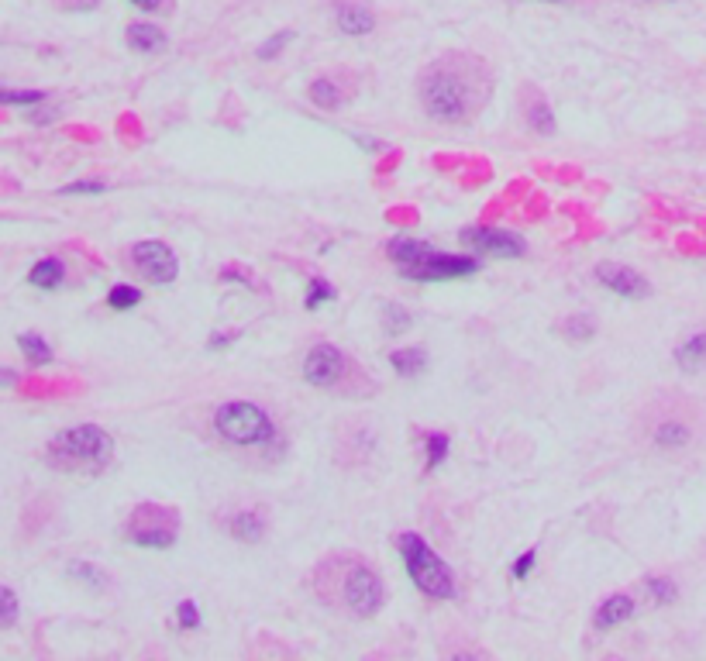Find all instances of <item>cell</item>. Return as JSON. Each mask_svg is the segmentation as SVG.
I'll use <instances>...</instances> for the list:
<instances>
[{"mask_svg": "<svg viewBox=\"0 0 706 661\" xmlns=\"http://www.w3.org/2000/svg\"><path fill=\"white\" fill-rule=\"evenodd\" d=\"M493 97V73L472 52H445L417 73V100L438 124H469Z\"/></svg>", "mask_w": 706, "mask_h": 661, "instance_id": "obj_1", "label": "cell"}, {"mask_svg": "<svg viewBox=\"0 0 706 661\" xmlns=\"http://www.w3.org/2000/svg\"><path fill=\"white\" fill-rule=\"evenodd\" d=\"M631 434L651 458L679 462L706 445V407H700L693 396L658 393L634 414Z\"/></svg>", "mask_w": 706, "mask_h": 661, "instance_id": "obj_2", "label": "cell"}, {"mask_svg": "<svg viewBox=\"0 0 706 661\" xmlns=\"http://www.w3.org/2000/svg\"><path fill=\"white\" fill-rule=\"evenodd\" d=\"M310 593L324 610L348 620H369L386 606V586L379 572L352 551L321 558L310 572Z\"/></svg>", "mask_w": 706, "mask_h": 661, "instance_id": "obj_3", "label": "cell"}, {"mask_svg": "<svg viewBox=\"0 0 706 661\" xmlns=\"http://www.w3.org/2000/svg\"><path fill=\"white\" fill-rule=\"evenodd\" d=\"M386 255L400 269V276L414 279V283H448V279H465L479 272L476 255L438 252L428 241H414V238H393L386 245Z\"/></svg>", "mask_w": 706, "mask_h": 661, "instance_id": "obj_4", "label": "cell"}, {"mask_svg": "<svg viewBox=\"0 0 706 661\" xmlns=\"http://www.w3.org/2000/svg\"><path fill=\"white\" fill-rule=\"evenodd\" d=\"M52 469L59 472H104L114 458V438L97 424H76L59 431L45 448Z\"/></svg>", "mask_w": 706, "mask_h": 661, "instance_id": "obj_5", "label": "cell"}, {"mask_svg": "<svg viewBox=\"0 0 706 661\" xmlns=\"http://www.w3.org/2000/svg\"><path fill=\"white\" fill-rule=\"evenodd\" d=\"M403 569L414 579V586L421 589L424 596L431 600H455L459 586H455V572L448 569V562L431 548L428 541L421 538L417 531H403L397 538Z\"/></svg>", "mask_w": 706, "mask_h": 661, "instance_id": "obj_6", "label": "cell"}, {"mask_svg": "<svg viewBox=\"0 0 706 661\" xmlns=\"http://www.w3.org/2000/svg\"><path fill=\"white\" fill-rule=\"evenodd\" d=\"M214 431L231 448H266L276 441V424L259 403L228 400L214 410Z\"/></svg>", "mask_w": 706, "mask_h": 661, "instance_id": "obj_7", "label": "cell"}, {"mask_svg": "<svg viewBox=\"0 0 706 661\" xmlns=\"http://www.w3.org/2000/svg\"><path fill=\"white\" fill-rule=\"evenodd\" d=\"M124 538L138 548L166 551L180 538V513L173 507H159V503H142L131 510L128 524H124Z\"/></svg>", "mask_w": 706, "mask_h": 661, "instance_id": "obj_8", "label": "cell"}, {"mask_svg": "<svg viewBox=\"0 0 706 661\" xmlns=\"http://www.w3.org/2000/svg\"><path fill=\"white\" fill-rule=\"evenodd\" d=\"M128 266L155 286H169L180 276V259L166 241H135L128 248Z\"/></svg>", "mask_w": 706, "mask_h": 661, "instance_id": "obj_9", "label": "cell"}, {"mask_svg": "<svg viewBox=\"0 0 706 661\" xmlns=\"http://www.w3.org/2000/svg\"><path fill=\"white\" fill-rule=\"evenodd\" d=\"M348 376H352V359L338 345L321 341V345H314L307 352L304 379L314 390H338L341 383H348Z\"/></svg>", "mask_w": 706, "mask_h": 661, "instance_id": "obj_10", "label": "cell"}, {"mask_svg": "<svg viewBox=\"0 0 706 661\" xmlns=\"http://www.w3.org/2000/svg\"><path fill=\"white\" fill-rule=\"evenodd\" d=\"M459 241L465 248H472V252L493 255V259H521V255H527V241L521 235H514V231H503V228H483V224H476V228H462Z\"/></svg>", "mask_w": 706, "mask_h": 661, "instance_id": "obj_11", "label": "cell"}, {"mask_svg": "<svg viewBox=\"0 0 706 661\" xmlns=\"http://www.w3.org/2000/svg\"><path fill=\"white\" fill-rule=\"evenodd\" d=\"M596 279L600 286H607L610 293H617L620 300H648L651 297V283L641 276L638 269L620 266V262H603L596 266Z\"/></svg>", "mask_w": 706, "mask_h": 661, "instance_id": "obj_12", "label": "cell"}, {"mask_svg": "<svg viewBox=\"0 0 706 661\" xmlns=\"http://www.w3.org/2000/svg\"><path fill=\"white\" fill-rule=\"evenodd\" d=\"M335 25L345 31V35H369L376 28V11L366 4V0H338L335 4Z\"/></svg>", "mask_w": 706, "mask_h": 661, "instance_id": "obj_13", "label": "cell"}, {"mask_svg": "<svg viewBox=\"0 0 706 661\" xmlns=\"http://www.w3.org/2000/svg\"><path fill=\"white\" fill-rule=\"evenodd\" d=\"M634 613H638V603H634L627 593L607 596V600L596 606V613H593V631H614V627L634 620Z\"/></svg>", "mask_w": 706, "mask_h": 661, "instance_id": "obj_14", "label": "cell"}, {"mask_svg": "<svg viewBox=\"0 0 706 661\" xmlns=\"http://www.w3.org/2000/svg\"><path fill=\"white\" fill-rule=\"evenodd\" d=\"M128 45L142 56H152V52L166 49V31L149 25V21H135V25H128Z\"/></svg>", "mask_w": 706, "mask_h": 661, "instance_id": "obj_15", "label": "cell"}, {"mask_svg": "<svg viewBox=\"0 0 706 661\" xmlns=\"http://www.w3.org/2000/svg\"><path fill=\"white\" fill-rule=\"evenodd\" d=\"M676 365L682 372H706V331L682 341L676 348Z\"/></svg>", "mask_w": 706, "mask_h": 661, "instance_id": "obj_16", "label": "cell"}, {"mask_svg": "<svg viewBox=\"0 0 706 661\" xmlns=\"http://www.w3.org/2000/svg\"><path fill=\"white\" fill-rule=\"evenodd\" d=\"M228 531L245 544H259L262 538H266V520H262V513H255V510H242L231 517Z\"/></svg>", "mask_w": 706, "mask_h": 661, "instance_id": "obj_17", "label": "cell"}, {"mask_svg": "<svg viewBox=\"0 0 706 661\" xmlns=\"http://www.w3.org/2000/svg\"><path fill=\"white\" fill-rule=\"evenodd\" d=\"M28 283L38 286V290H59L62 283H66V266H62L59 259H42L35 262L28 272Z\"/></svg>", "mask_w": 706, "mask_h": 661, "instance_id": "obj_18", "label": "cell"}, {"mask_svg": "<svg viewBox=\"0 0 706 661\" xmlns=\"http://www.w3.org/2000/svg\"><path fill=\"white\" fill-rule=\"evenodd\" d=\"M390 365L400 379H414L428 369V352L424 348H400V352L390 355Z\"/></svg>", "mask_w": 706, "mask_h": 661, "instance_id": "obj_19", "label": "cell"}, {"mask_svg": "<svg viewBox=\"0 0 706 661\" xmlns=\"http://www.w3.org/2000/svg\"><path fill=\"white\" fill-rule=\"evenodd\" d=\"M310 100H314L321 111H338L341 104H345V93L335 80H328V76H321V80L310 83Z\"/></svg>", "mask_w": 706, "mask_h": 661, "instance_id": "obj_20", "label": "cell"}, {"mask_svg": "<svg viewBox=\"0 0 706 661\" xmlns=\"http://www.w3.org/2000/svg\"><path fill=\"white\" fill-rule=\"evenodd\" d=\"M524 121L534 135H541V138L555 135V114H552V107H548V100H541V97L534 100V104L524 111Z\"/></svg>", "mask_w": 706, "mask_h": 661, "instance_id": "obj_21", "label": "cell"}, {"mask_svg": "<svg viewBox=\"0 0 706 661\" xmlns=\"http://www.w3.org/2000/svg\"><path fill=\"white\" fill-rule=\"evenodd\" d=\"M18 348L31 365H49L52 362V348H49V341H45L42 334H21Z\"/></svg>", "mask_w": 706, "mask_h": 661, "instance_id": "obj_22", "label": "cell"}, {"mask_svg": "<svg viewBox=\"0 0 706 661\" xmlns=\"http://www.w3.org/2000/svg\"><path fill=\"white\" fill-rule=\"evenodd\" d=\"M558 331H562L569 341H589L596 334V321L589 314H572V317H565V321L558 324Z\"/></svg>", "mask_w": 706, "mask_h": 661, "instance_id": "obj_23", "label": "cell"}, {"mask_svg": "<svg viewBox=\"0 0 706 661\" xmlns=\"http://www.w3.org/2000/svg\"><path fill=\"white\" fill-rule=\"evenodd\" d=\"M424 472H434L448 458V434H424Z\"/></svg>", "mask_w": 706, "mask_h": 661, "instance_id": "obj_24", "label": "cell"}, {"mask_svg": "<svg viewBox=\"0 0 706 661\" xmlns=\"http://www.w3.org/2000/svg\"><path fill=\"white\" fill-rule=\"evenodd\" d=\"M645 589H648V596H651V600H655L658 606L676 603V596H679L676 582L665 579V575H648V579H645Z\"/></svg>", "mask_w": 706, "mask_h": 661, "instance_id": "obj_25", "label": "cell"}, {"mask_svg": "<svg viewBox=\"0 0 706 661\" xmlns=\"http://www.w3.org/2000/svg\"><path fill=\"white\" fill-rule=\"evenodd\" d=\"M138 303H142V290L131 283H118L111 293H107V307L111 310H131V307H138Z\"/></svg>", "mask_w": 706, "mask_h": 661, "instance_id": "obj_26", "label": "cell"}, {"mask_svg": "<svg viewBox=\"0 0 706 661\" xmlns=\"http://www.w3.org/2000/svg\"><path fill=\"white\" fill-rule=\"evenodd\" d=\"M45 93L42 90H14V87H0V107H35L42 104Z\"/></svg>", "mask_w": 706, "mask_h": 661, "instance_id": "obj_27", "label": "cell"}, {"mask_svg": "<svg viewBox=\"0 0 706 661\" xmlns=\"http://www.w3.org/2000/svg\"><path fill=\"white\" fill-rule=\"evenodd\" d=\"M338 293H335V286L328 283V279H321V276H314L310 279V286H307V300H304V307L307 310H317L321 303H328V300H335Z\"/></svg>", "mask_w": 706, "mask_h": 661, "instance_id": "obj_28", "label": "cell"}, {"mask_svg": "<svg viewBox=\"0 0 706 661\" xmlns=\"http://www.w3.org/2000/svg\"><path fill=\"white\" fill-rule=\"evenodd\" d=\"M18 613H21L18 593H14V589H7V586H0V627H14V624H18Z\"/></svg>", "mask_w": 706, "mask_h": 661, "instance_id": "obj_29", "label": "cell"}, {"mask_svg": "<svg viewBox=\"0 0 706 661\" xmlns=\"http://www.w3.org/2000/svg\"><path fill=\"white\" fill-rule=\"evenodd\" d=\"M69 575H76V579L90 589H107V572L93 569V565H87V562H73L69 565Z\"/></svg>", "mask_w": 706, "mask_h": 661, "instance_id": "obj_30", "label": "cell"}, {"mask_svg": "<svg viewBox=\"0 0 706 661\" xmlns=\"http://www.w3.org/2000/svg\"><path fill=\"white\" fill-rule=\"evenodd\" d=\"M176 624H180V631H197L200 627V610L193 600H183L176 606Z\"/></svg>", "mask_w": 706, "mask_h": 661, "instance_id": "obj_31", "label": "cell"}, {"mask_svg": "<svg viewBox=\"0 0 706 661\" xmlns=\"http://www.w3.org/2000/svg\"><path fill=\"white\" fill-rule=\"evenodd\" d=\"M290 42H293V31H279L276 38H266V42L259 45V59H276Z\"/></svg>", "mask_w": 706, "mask_h": 661, "instance_id": "obj_32", "label": "cell"}, {"mask_svg": "<svg viewBox=\"0 0 706 661\" xmlns=\"http://www.w3.org/2000/svg\"><path fill=\"white\" fill-rule=\"evenodd\" d=\"M59 193H66V197H80V193H104V183H97V180L69 183V186H62Z\"/></svg>", "mask_w": 706, "mask_h": 661, "instance_id": "obj_33", "label": "cell"}, {"mask_svg": "<svg viewBox=\"0 0 706 661\" xmlns=\"http://www.w3.org/2000/svg\"><path fill=\"white\" fill-rule=\"evenodd\" d=\"M534 562H538V551H524L521 558H517L514 562V579H527V575H531V569H534Z\"/></svg>", "mask_w": 706, "mask_h": 661, "instance_id": "obj_34", "label": "cell"}, {"mask_svg": "<svg viewBox=\"0 0 706 661\" xmlns=\"http://www.w3.org/2000/svg\"><path fill=\"white\" fill-rule=\"evenodd\" d=\"M135 7H142V11H149V14H166V11H173V0H131Z\"/></svg>", "mask_w": 706, "mask_h": 661, "instance_id": "obj_35", "label": "cell"}, {"mask_svg": "<svg viewBox=\"0 0 706 661\" xmlns=\"http://www.w3.org/2000/svg\"><path fill=\"white\" fill-rule=\"evenodd\" d=\"M386 317H390V334H400V331H403V324L410 321V317L403 314V310L397 307V303H390V307H386Z\"/></svg>", "mask_w": 706, "mask_h": 661, "instance_id": "obj_36", "label": "cell"}, {"mask_svg": "<svg viewBox=\"0 0 706 661\" xmlns=\"http://www.w3.org/2000/svg\"><path fill=\"white\" fill-rule=\"evenodd\" d=\"M52 4L62 7V11H93L100 0H52Z\"/></svg>", "mask_w": 706, "mask_h": 661, "instance_id": "obj_37", "label": "cell"}, {"mask_svg": "<svg viewBox=\"0 0 706 661\" xmlns=\"http://www.w3.org/2000/svg\"><path fill=\"white\" fill-rule=\"evenodd\" d=\"M221 279H231V283H245V286H255V279L248 272H238V269H224Z\"/></svg>", "mask_w": 706, "mask_h": 661, "instance_id": "obj_38", "label": "cell"}, {"mask_svg": "<svg viewBox=\"0 0 706 661\" xmlns=\"http://www.w3.org/2000/svg\"><path fill=\"white\" fill-rule=\"evenodd\" d=\"M235 338H238V334H214V338H211V348H224V345H231Z\"/></svg>", "mask_w": 706, "mask_h": 661, "instance_id": "obj_39", "label": "cell"}, {"mask_svg": "<svg viewBox=\"0 0 706 661\" xmlns=\"http://www.w3.org/2000/svg\"><path fill=\"white\" fill-rule=\"evenodd\" d=\"M548 4H562V0H548Z\"/></svg>", "mask_w": 706, "mask_h": 661, "instance_id": "obj_40", "label": "cell"}]
</instances>
